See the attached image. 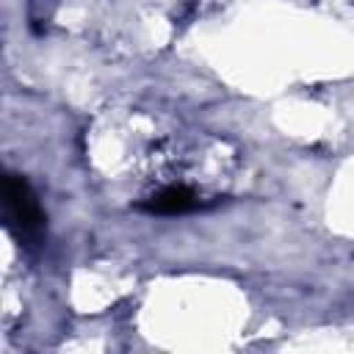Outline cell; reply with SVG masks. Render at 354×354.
<instances>
[{
	"mask_svg": "<svg viewBox=\"0 0 354 354\" xmlns=\"http://www.w3.org/2000/svg\"><path fill=\"white\" fill-rule=\"evenodd\" d=\"M3 207H6V224L22 243H39L47 230V213L39 205L36 191L22 174H6L3 177Z\"/></svg>",
	"mask_w": 354,
	"mask_h": 354,
	"instance_id": "6da1fadb",
	"label": "cell"
},
{
	"mask_svg": "<svg viewBox=\"0 0 354 354\" xmlns=\"http://www.w3.org/2000/svg\"><path fill=\"white\" fill-rule=\"evenodd\" d=\"M196 207H199V196L188 185H166L138 205V210L152 216H183Z\"/></svg>",
	"mask_w": 354,
	"mask_h": 354,
	"instance_id": "7a4b0ae2",
	"label": "cell"
}]
</instances>
